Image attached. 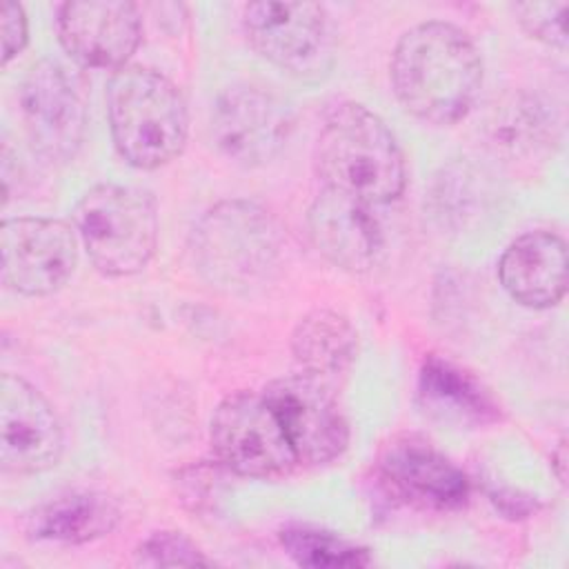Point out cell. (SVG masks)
I'll return each instance as SVG.
<instances>
[{
    "mask_svg": "<svg viewBox=\"0 0 569 569\" xmlns=\"http://www.w3.org/2000/svg\"><path fill=\"white\" fill-rule=\"evenodd\" d=\"M211 447L227 469L244 478L287 476L298 462L276 411L262 393L238 391L216 407Z\"/></svg>",
    "mask_w": 569,
    "mask_h": 569,
    "instance_id": "cell-6",
    "label": "cell"
},
{
    "mask_svg": "<svg viewBox=\"0 0 569 569\" xmlns=\"http://www.w3.org/2000/svg\"><path fill=\"white\" fill-rule=\"evenodd\" d=\"M391 82L409 113L431 124H451L467 116L480 91L482 60L460 27L431 20L400 36Z\"/></svg>",
    "mask_w": 569,
    "mask_h": 569,
    "instance_id": "cell-1",
    "label": "cell"
},
{
    "mask_svg": "<svg viewBox=\"0 0 569 569\" xmlns=\"http://www.w3.org/2000/svg\"><path fill=\"white\" fill-rule=\"evenodd\" d=\"M276 411L298 462L325 465L349 442V427L327 385L309 373L282 376L262 391Z\"/></svg>",
    "mask_w": 569,
    "mask_h": 569,
    "instance_id": "cell-9",
    "label": "cell"
},
{
    "mask_svg": "<svg viewBox=\"0 0 569 569\" xmlns=\"http://www.w3.org/2000/svg\"><path fill=\"white\" fill-rule=\"evenodd\" d=\"M316 169L327 189L385 204L405 187L402 151L387 124L356 102L336 104L316 140Z\"/></svg>",
    "mask_w": 569,
    "mask_h": 569,
    "instance_id": "cell-2",
    "label": "cell"
},
{
    "mask_svg": "<svg viewBox=\"0 0 569 569\" xmlns=\"http://www.w3.org/2000/svg\"><path fill=\"white\" fill-rule=\"evenodd\" d=\"M242 27L262 58L298 78H320L333 64L331 27L316 2H251Z\"/></svg>",
    "mask_w": 569,
    "mask_h": 569,
    "instance_id": "cell-7",
    "label": "cell"
},
{
    "mask_svg": "<svg viewBox=\"0 0 569 569\" xmlns=\"http://www.w3.org/2000/svg\"><path fill=\"white\" fill-rule=\"evenodd\" d=\"M289 127V109L273 93L251 84L229 87L211 116L218 149L242 167L269 162L282 149Z\"/></svg>",
    "mask_w": 569,
    "mask_h": 569,
    "instance_id": "cell-12",
    "label": "cell"
},
{
    "mask_svg": "<svg viewBox=\"0 0 569 569\" xmlns=\"http://www.w3.org/2000/svg\"><path fill=\"white\" fill-rule=\"evenodd\" d=\"M107 113L120 156L138 169L171 162L187 142V104L162 73L127 64L109 78Z\"/></svg>",
    "mask_w": 569,
    "mask_h": 569,
    "instance_id": "cell-3",
    "label": "cell"
},
{
    "mask_svg": "<svg viewBox=\"0 0 569 569\" xmlns=\"http://www.w3.org/2000/svg\"><path fill=\"white\" fill-rule=\"evenodd\" d=\"M120 507L100 491H73L49 500L27 516V531L40 540L80 545L111 533Z\"/></svg>",
    "mask_w": 569,
    "mask_h": 569,
    "instance_id": "cell-18",
    "label": "cell"
},
{
    "mask_svg": "<svg viewBox=\"0 0 569 569\" xmlns=\"http://www.w3.org/2000/svg\"><path fill=\"white\" fill-rule=\"evenodd\" d=\"M2 282L22 296H49L78 262L71 227L51 218H9L0 227Z\"/></svg>",
    "mask_w": 569,
    "mask_h": 569,
    "instance_id": "cell-8",
    "label": "cell"
},
{
    "mask_svg": "<svg viewBox=\"0 0 569 569\" xmlns=\"http://www.w3.org/2000/svg\"><path fill=\"white\" fill-rule=\"evenodd\" d=\"M371 207L325 187L307 216L313 247L340 269L369 271L385 249V236Z\"/></svg>",
    "mask_w": 569,
    "mask_h": 569,
    "instance_id": "cell-15",
    "label": "cell"
},
{
    "mask_svg": "<svg viewBox=\"0 0 569 569\" xmlns=\"http://www.w3.org/2000/svg\"><path fill=\"white\" fill-rule=\"evenodd\" d=\"M378 467L398 498L422 509H458L469 496L465 471L418 436L393 438Z\"/></svg>",
    "mask_w": 569,
    "mask_h": 569,
    "instance_id": "cell-14",
    "label": "cell"
},
{
    "mask_svg": "<svg viewBox=\"0 0 569 569\" xmlns=\"http://www.w3.org/2000/svg\"><path fill=\"white\" fill-rule=\"evenodd\" d=\"M27 44V16L20 4H2V64H7Z\"/></svg>",
    "mask_w": 569,
    "mask_h": 569,
    "instance_id": "cell-23",
    "label": "cell"
},
{
    "mask_svg": "<svg viewBox=\"0 0 569 569\" xmlns=\"http://www.w3.org/2000/svg\"><path fill=\"white\" fill-rule=\"evenodd\" d=\"M418 400L425 413L458 427L487 425L498 405L478 378L442 356H427L418 376Z\"/></svg>",
    "mask_w": 569,
    "mask_h": 569,
    "instance_id": "cell-17",
    "label": "cell"
},
{
    "mask_svg": "<svg viewBox=\"0 0 569 569\" xmlns=\"http://www.w3.org/2000/svg\"><path fill=\"white\" fill-rule=\"evenodd\" d=\"M280 247L276 218L251 200L218 202L191 233L200 276L224 291H249L262 284L278 262Z\"/></svg>",
    "mask_w": 569,
    "mask_h": 569,
    "instance_id": "cell-4",
    "label": "cell"
},
{
    "mask_svg": "<svg viewBox=\"0 0 569 569\" xmlns=\"http://www.w3.org/2000/svg\"><path fill=\"white\" fill-rule=\"evenodd\" d=\"M144 567H196L209 565V558L182 531H156L136 551Z\"/></svg>",
    "mask_w": 569,
    "mask_h": 569,
    "instance_id": "cell-21",
    "label": "cell"
},
{
    "mask_svg": "<svg viewBox=\"0 0 569 569\" xmlns=\"http://www.w3.org/2000/svg\"><path fill=\"white\" fill-rule=\"evenodd\" d=\"M20 113L36 151L69 160L82 144L87 104L76 78L58 62L33 64L20 89Z\"/></svg>",
    "mask_w": 569,
    "mask_h": 569,
    "instance_id": "cell-10",
    "label": "cell"
},
{
    "mask_svg": "<svg viewBox=\"0 0 569 569\" xmlns=\"http://www.w3.org/2000/svg\"><path fill=\"white\" fill-rule=\"evenodd\" d=\"M291 351L305 373L325 382L351 367L358 351V333L342 313L313 309L296 325Z\"/></svg>",
    "mask_w": 569,
    "mask_h": 569,
    "instance_id": "cell-19",
    "label": "cell"
},
{
    "mask_svg": "<svg viewBox=\"0 0 569 569\" xmlns=\"http://www.w3.org/2000/svg\"><path fill=\"white\" fill-rule=\"evenodd\" d=\"M280 542L289 558L300 567L336 569V567H367L369 553L349 540L333 536L331 531L313 527H287L280 533Z\"/></svg>",
    "mask_w": 569,
    "mask_h": 569,
    "instance_id": "cell-20",
    "label": "cell"
},
{
    "mask_svg": "<svg viewBox=\"0 0 569 569\" xmlns=\"http://www.w3.org/2000/svg\"><path fill=\"white\" fill-rule=\"evenodd\" d=\"M73 222L91 262L107 276L142 271L158 244L156 202L136 187L89 189L73 211Z\"/></svg>",
    "mask_w": 569,
    "mask_h": 569,
    "instance_id": "cell-5",
    "label": "cell"
},
{
    "mask_svg": "<svg viewBox=\"0 0 569 569\" xmlns=\"http://www.w3.org/2000/svg\"><path fill=\"white\" fill-rule=\"evenodd\" d=\"M142 22L133 2H64L58 36L64 51L89 69H122L140 44Z\"/></svg>",
    "mask_w": 569,
    "mask_h": 569,
    "instance_id": "cell-13",
    "label": "cell"
},
{
    "mask_svg": "<svg viewBox=\"0 0 569 569\" xmlns=\"http://www.w3.org/2000/svg\"><path fill=\"white\" fill-rule=\"evenodd\" d=\"M498 276L507 293L531 309H547L567 291V244L558 233L529 231L502 253Z\"/></svg>",
    "mask_w": 569,
    "mask_h": 569,
    "instance_id": "cell-16",
    "label": "cell"
},
{
    "mask_svg": "<svg viewBox=\"0 0 569 569\" xmlns=\"http://www.w3.org/2000/svg\"><path fill=\"white\" fill-rule=\"evenodd\" d=\"M64 447L62 425L44 396L13 373L0 378V465L9 473L53 467Z\"/></svg>",
    "mask_w": 569,
    "mask_h": 569,
    "instance_id": "cell-11",
    "label": "cell"
},
{
    "mask_svg": "<svg viewBox=\"0 0 569 569\" xmlns=\"http://www.w3.org/2000/svg\"><path fill=\"white\" fill-rule=\"evenodd\" d=\"M518 13L520 24L527 29V33L545 44L565 49L567 47V9L569 4L565 0L560 2H525L513 7Z\"/></svg>",
    "mask_w": 569,
    "mask_h": 569,
    "instance_id": "cell-22",
    "label": "cell"
}]
</instances>
